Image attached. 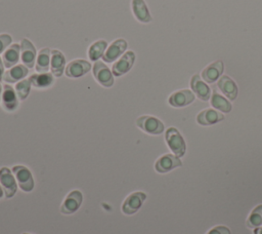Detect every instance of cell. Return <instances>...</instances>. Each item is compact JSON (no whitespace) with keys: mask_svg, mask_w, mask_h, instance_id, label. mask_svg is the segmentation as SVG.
<instances>
[{"mask_svg":"<svg viewBox=\"0 0 262 234\" xmlns=\"http://www.w3.org/2000/svg\"><path fill=\"white\" fill-rule=\"evenodd\" d=\"M165 139L170 150L177 157H182L186 151V144L183 136L175 127H169L166 130Z\"/></svg>","mask_w":262,"mask_h":234,"instance_id":"6da1fadb","label":"cell"},{"mask_svg":"<svg viewBox=\"0 0 262 234\" xmlns=\"http://www.w3.org/2000/svg\"><path fill=\"white\" fill-rule=\"evenodd\" d=\"M136 125L144 132L148 134H154V135L161 134L165 128L164 123L160 119L154 116H148V115H143L138 117L136 119Z\"/></svg>","mask_w":262,"mask_h":234,"instance_id":"7a4b0ae2","label":"cell"},{"mask_svg":"<svg viewBox=\"0 0 262 234\" xmlns=\"http://www.w3.org/2000/svg\"><path fill=\"white\" fill-rule=\"evenodd\" d=\"M12 171L17 181V185L25 192H30L34 189V180L31 171L24 165H15L12 167Z\"/></svg>","mask_w":262,"mask_h":234,"instance_id":"3957f363","label":"cell"},{"mask_svg":"<svg viewBox=\"0 0 262 234\" xmlns=\"http://www.w3.org/2000/svg\"><path fill=\"white\" fill-rule=\"evenodd\" d=\"M93 76L96 81L104 86L111 87L114 84V76L111 70L101 61H96L93 65Z\"/></svg>","mask_w":262,"mask_h":234,"instance_id":"277c9868","label":"cell"},{"mask_svg":"<svg viewBox=\"0 0 262 234\" xmlns=\"http://www.w3.org/2000/svg\"><path fill=\"white\" fill-rule=\"evenodd\" d=\"M145 198L146 195L143 192H134L130 194L122 204V211L127 216L135 213L141 207Z\"/></svg>","mask_w":262,"mask_h":234,"instance_id":"5b68a950","label":"cell"},{"mask_svg":"<svg viewBox=\"0 0 262 234\" xmlns=\"http://www.w3.org/2000/svg\"><path fill=\"white\" fill-rule=\"evenodd\" d=\"M0 184L4 189V194L6 198H11L14 196V194L16 193L17 184L8 167L4 166L0 168Z\"/></svg>","mask_w":262,"mask_h":234,"instance_id":"8992f818","label":"cell"},{"mask_svg":"<svg viewBox=\"0 0 262 234\" xmlns=\"http://www.w3.org/2000/svg\"><path fill=\"white\" fill-rule=\"evenodd\" d=\"M135 62V53L133 51L125 52L114 65L112 68L113 75L119 77L126 74L133 66Z\"/></svg>","mask_w":262,"mask_h":234,"instance_id":"52a82bcc","label":"cell"},{"mask_svg":"<svg viewBox=\"0 0 262 234\" xmlns=\"http://www.w3.org/2000/svg\"><path fill=\"white\" fill-rule=\"evenodd\" d=\"M127 47L128 44L125 39H116L114 42L111 43L108 48L105 50L104 54L102 55V61L105 63H113L119 56L123 55Z\"/></svg>","mask_w":262,"mask_h":234,"instance_id":"ba28073f","label":"cell"},{"mask_svg":"<svg viewBox=\"0 0 262 234\" xmlns=\"http://www.w3.org/2000/svg\"><path fill=\"white\" fill-rule=\"evenodd\" d=\"M20 60L23 65L29 69L33 68L36 64V48L27 38L20 41Z\"/></svg>","mask_w":262,"mask_h":234,"instance_id":"9c48e42d","label":"cell"},{"mask_svg":"<svg viewBox=\"0 0 262 234\" xmlns=\"http://www.w3.org/2000/svg\"><path fill=\"white\" fill-rule=\"evenodd\" d=\"M91 69V64L85 60H74L67 65L64 74L70 78H78L87 74Z\"/></svg>","mask_w":262,"mask_h":234,"instance_id":"30bf717a","label":"cell"},{"mask_svg":"<svg viewBox=\"0 0 262 234\" xmlns=\"http://www.w3.org/2000/svg\"><path fill=\"white\" fill-rule=\"evenodd\" d=\"M181 165L182 162L179 157L172 154H165L156 161L155 169L160 173H166Z\"/></svg>","mask_w":262,"mask_h":234,"instance_id":"8fae6325","label":"cell"},{"mask_svg":"<svg viewBox=\"0 0 262 234\" xmlns=\"http://www.w3.org/2000/svg\"><path fill=\"white\" fill-rule=\"evenodd\" d=\"M82 200H83V196H82L81 191H79V190L72 191L67 196L62 205L60 206V212L63 215L74 213L81 206Z\"/></svg>","mask_w":262,"mask_h":234,"instance_id":"7c38bea8","label":"cell"},{"mask_svg":"<svg viewBox=\"0 0 262 234\" xmlns=\"http://www.w3.org/2000/svg\"><path fill=\"white\" fill-rule=\"evenodd\" d=\"M224 70V64L222 61H215L208 65L205 69L202 71V77L203 79L208 83H214L217 81Z\"/></svg>","mask_w":262,"mask_h":234,"instance_id":"4fadbf2b","label":"cell"},{"mask_svg":"<svg viewBox=\"0 0 262 234\" xmlns=\"http://www.w3.org/2000/svg\"><path fill=\"white\" fill-rule=\"evenodd\" d=\"M194 94L192 93V91L188 90V89H182V90H178L173 92L170 96H169V104L172 107L175 108H180V107H185L189 104H191L194 101Z\"/></svg>","mask_w":262,"mask_h":234,"instance_id":"5bb4252c","label":"cell"},{"mask_svg":"<svg viewBox=\"0 0 262 234\" xmlns=\"http://www.w3.org/2000/svg\"><path fill=\"white\" fill-rule=\"evenodd\" d=\"M217 86L229 101H234L236 99L238 89H237L235 82L230 77H228L226 75L221 76L218 79Z\"/></svg>","mask_w":262,"mask_h":234,"instance_id":"9a60e30c","label":"cell"},{"mask_svg":"<svg viewBox=\"0 0 262 234\" xmlns=\"http://www.w3.org/2000/svg\"><path fill=\"white\" fill-rule=\"evenodd\" d=\"M131 7H132L133 14L138 22L147 24L152 21V17L149 13V10L144 0H132Z\"/></svg>","mask_w":262,"mask_h":234,"instance_id":"2e32d148","label":"cell"},{"mask_svg":"<svg viewBox=\"0 0 262 234\" xmlns=\"http://www.w3.org/2000/svg\"><path fill=\"white\" fill-rule=\"evenodd\" d=\"M190 86L196 96L202 101H208L211 98L210 87L201 79L200 75L194 74L190 80Z\"/></svg>","mask_w":262,"mask_h":234,"instance_id":"e0dca14e","label":"cell"},{"mask_svg":"<svg viewBox=\"0 0 262 234\" xmlns=\"http://www.w3.org/2000/svg\"><path fill=\"white\" fill-rule=\"evenodd\" d=\"M50 55H51L50 56L51 73L55 77H60L63 74L64 66H66L64 54L57 49H52Z\"/></svg>","mask_w":262,"mask_h":234,"instance_id":"ac0fdd59","label":"cell"},{"mask_svg":"<svg viewBox=\"0 0 262 234\" xmlns=\"http://www.w3.org/2000/svg\"><path fill=\"white\" fill-rule=\"evenodd\" d=\"M15 90L12 88V86L5 84L3 87L2 92V107L8 112L14 111L17 108L18 101Z\"/></svg>","mask_w":262,"mask_h":234,"instance_id":"d6986e66","label":"cell"},{"mask_svg":"<svg viewBox=\"0 0 262 234\" xmlns=\"http://www.w3.org/2000/svg\"><path fill=\"white\" fill-rule=\"evenodd\" d=\"M224 119V115L213 109H206L199 113L196 121L201 125H212Z\"/></svg>","mask_w":262,"mask_h":234,"instance_id":"ffe728a7","label":"cell"},{"mask_svg":"<svg viewBox=\"0 0 262 234\" xmlns=\"http://www.w3.org/2000/svg\"><path fill=\"white\" fill-rule=\"evenodd\" d=\"M28 72L29 68H27L25 65H15L4 73L3 80L8 83H15L23 80L28 75Z\"/></svg>","mask_w":262,"mask_h":234,"instance_id":"44dd1931","label":"cell"},{"mask_svg":"<svg viewBox=\"0 0 262 234\" xmlns=\"http://www.w3.org/2000/svg\"><path fill=\"white\" fill-rule=\"evenodd\" d=\"M19 53H20V46L17 43H14L6 48V50L3 52L2 61L4 64V67L11 68L17 64L19 61Z\"/></svg>","mask_w":262,"mask_h":234,"instance_id":"7402d4cb","label":"cell"},{"mask_svg":"<svg viewBox=\"0 0 262 234\" xmlns=\"http://www.w3.org/2000/svg\"><path fill=\"white\" fill-rule=\"evenodd\" d=\"M50 53H51V50L48 47L42 48L38 52L37 59H36V64H35V68L38 73L48 72L49 67H50V56H51Z\"/></svg>","mask_w":262,"mask_h":234,"instance_id":"603a6c76","label":"cell"},{"mask_svg":"<svg viewBox=\"0 0 262 234\" xmlns=\"http://www.w3.org/2000/svg\"><path fill=\"white\" fill-rule=\"evenodd\" d=\"M29 80L31 84L37 88H47L53 84L54 78L52 73H40V74H33L30 76Z\"/></svg>","mask_w":262,"mask_h":234,"instance_id":"cb8c5ba5","label":"cell"},{"mask_svg":"<svg viewBox=\"0 0 262 234\" xmlns=\"http://www.w3.org/2000/svg\"><path fill=\"white\" fill-rule=\"evenodd\" d=\"M106 47H107V42L105 40H98L92 43L88 49L89 59L93 62L98 61L104 54Z\"/></svg>","mask_w":262,"mask_h":234,"instance_id":"d4e9b609","label":"cell"},{"mask_svg":"<svg viewBox=\"0 0 262 234\" xmlns=\"http://www.w3.org/2000/svg\"><path fill=\"white\" fill-rule=\"evenodd\" d=\"M211 105L224 113H229L231 111V104L228 100L219 94L216 90H213V94L211 95Z\"/></svg>","mask_w":262,"mask_h":234,"instance_id":"484cf974","label":"cell"},{"mask_svg":"<svg viewBox=\"0 0 262 234\" xmlns=\"http://www.w3.org/2000/svg\"><path fill=\"white\" fill-rule=\"evenodd\" d=\"M248 228L254 229L258 228L259 226L262 225V204L257 205L249 216L247 223H246Z\"/></svg>","mask_w":262,"mask_h":234,"instance_id":"4316f807","label":"cell"},{"mask_svg":"<svg viewBox=\"0 0 262 234\" xmlns=\"http://www.w3.org/2000/svg\"><path fill=\"white\" fill-rule=\"evenodd\" d=\"M31 81L29 79H23L18 81L15 85V92L18 98V100L24 101L27 99V96L30 93L31 90Z\"/></svg>","mask_w":262,"mask_h":234,"instance_id":"83f0119b","label":"cell"},{"mask_svg":"<svg viewBox=\"0 0 262 234\" xmlns=\"http://www.w3.org/2000/svg\"><path fill=\"white\" fill-rule=\"evenodd\" d=\"M11 36L9 34H0V53L4 52L11 43Z\"/></svg>","mask_w":262,"mask_h":234,"instance_id":"f1b7e54d","label":"cell"},{"mask_svg":"<svg viewBox=\"0 0 262 234\" xmlns=\"http://www.w3.org/2000/svg\"><path fill=\"white\" fill-rule=\"evenodd\" d=\"M207 234H231V232L225 226H216L211 229Z\"/></svg>","mask_w":262,"mask_h":234,"instance_id":"f546056e","label":"cell"},{"mask_svg":"<svg viewBox=\"0 0 262 234\" xmlns=\"http://www.w3.org/2000/svg\"><path fill=\"white\" fill-rule=\"evenodd\" d=\"M4 64H3V61L2 59L0 57V81L3 79V76H4Z\"/></svg>","mask_w":262,"mask_h":234,"instance_id":"4dcf8cb0","label":"cell"},{"mask_svg":"<svg viewBox=\"0 0 262 234\" xmlns=\"http://www.w3.org/2000/svg\"><path fill=\"white\" fill-rule=\"evenodd\" d=\"M254 234H262V227L255 228V230H254Z\"/></svg>","mask_w":262,"mask_h":234,"instance_id":"1f68e13d","label":"cell"},{"mask_svg":"<svg viewBox=\"0 0 262 234\" xmlns=\"http://www.w3.org/2000/svg\"><path fill=\"white\" fill-rule=\"evenodd\" d=\"M3 195H4V192H3V189H2V187L0 185V198H2Z\"/></svg>","mask_w":262,"mask_h":234,"instance_id":"d6a6232c","label":"cell"},{"mask_svg":"<svg viewBox=\"0 0 262 234\" xmlns=\"http://www.w3.org/2000/svg\"><path fill=\"white\" fill-rule=\"evenodd\" d=\"M1 94H2V85L0 83V99H1Z\"/></svg>","mask_w":262,"mask_h":234,"instance_id":"836d02e7","label":"cell"},{"mask_svg":"<svg viewBox=\"0 0 262 234\" xmlns=\"http://www.w3.org/2000/svg\"><path fill=\"white\" fill-rule=\"evenodd\" d=\"M23 234H29V233H23Z\"/></svg>","mask_w":262,"mask_h":234,"instance_id":"e575fe53","label":"cell"}]
</instances>
